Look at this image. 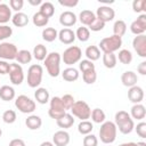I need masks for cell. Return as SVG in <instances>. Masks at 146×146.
<instances>
[{
  "label": "cell",
  "mask_w": 146,
  "mask_h": 146,
  "mask_svg": "<svg viewBox=\"0 0 146 146\" xmlns=\"http://www.w3.org/2000/svg\"><path fill=\"white\" fill-rule=\"evenodd\" d=\"M9 5H10V8L13 10H21L23 8V5H24V1L23 0H10L9 1Z\"/></svg>",
  "instance_id": "f907efd6"
},
{
  "label": "cell",
  "mask_w": 146,
  "mask_h": 146,
  "mask_svg": "<svg viewBox=\"0 0 146 146\" xmlns=\"http://www.w3.org/2000/svg\"><path fill=\"white\" fill-rule=\"evenodd\" d=\"M0 98L5 102L13 100L15 98V90L13 87L9 86H2L0 87Z\"/></svg>",
  "instance_id": "7402d4cb"
},
{
  "label": "cell",
  "mask_w": 146,
  "mask_h": 146,
  "mask_svg": "<svg viewBox=\"0 0 146 146\" xmlns=\"http://www.w3.org/2000/svg\"><path fill=\"white\" fill-rule=\"evenodd\" d=\"M41 2H42L41 0H29V3L32 5V6H38V5H40Z\"/></svg>",
  "instance_id": "9f6ffc18"
},
{
  "label": "cell",
  "mask_w": 146,
  "mask_h": 146,
  "mask_svg": "<svg viewBox=\"0 0 146 146\" xmlns=\"http://www.w3.org/2000/svg\"><path fill=\"white\" fill-rule=\"evenodd\" d=\"M10 64H8L6 60H0V74H8L9 73Z\"/></svg>",
  "instance_id": "816d5d0a"
},
{
  "label": "cell",
  "mask_w": 146,
  "mask_h": 146,
  "mask_svg": "<svg viewBox=\"0 0 146 146\" xmlns=\"http://www.w3.org/2000/svg\"><path fill=\"white\" fill-rule=\"evenodd\" d=\"M133 129H136V132H137V135H138L139 137L146 138V123H145V122L138 123L137 127L133 128Z\"/></svg>",
  "instance_id": "681fc988"
},
{
  "label": "cell",
  "mask_w": 146,
  "mask_h": 146,
  "mask_svg": "<svg viewBox=\"0 0 146 146\" xmlns=\"http://www.w3.org/2000/svg\"><path fill=\"white\" fill-rule=\"evenodd\" d=\"M145 6H146V0H135L132 2V9L136 13H141L145 10Z\"/></svg>",
  "instance_id": "c3c4849f"
},
{
  "label": "cell",
  "mask_w": 146,
  "mask_h": 146,
  "mask_svg": "<svg viewBox=\"0 0 146 146\" xmlns=\"http://www.w3.org/2000/svg\"><path fill=\"white\" fill-rule=\"evenodd\" d=\"M59 23L65 26V27H70V26H73L75 23H76V16L74 13L70 11V10H66V11H63L59 16Z\"/></svg>",
  "instance_id": "2e32d148"
},
{
  "label": "cell",
  "mask_w": 146,
  "mask_h": 146,
  "mask_svg": "<svg viewBox=\"0 0 146 146\" xmlns=\"http://www.w3.org/2000/svg\"><path fill=\"white\" fill-rule=\"evenodd\" d=\"M9 146H25V143L19 138H15L9 143Z\"/></svg>",
  "instance_id": "11a10c76"
},
{
  "label": "cell",
  "mask_w": 146,
  "mask_h": 146,
  "mask_svg": "<svg viewBox=\"0 0 146 146\" xmlns=\"http://www.w3.org/2000/svg\"><path fill=\"white\" fill-rule=\"evenodd\" d=\"M47 55H48L47 54V48L43 44L39 43V44H36L34 47V49H33V56H34V58L36 60H44L46 57H47Z\"/></svg>",
  "instance_id": "1f68e13d"
},
{
  "label": "cell",
  "mask_w": 146,
  "mask_h": 146,
  "mask_svg": "<svg viewBox=\"0 0 146 146\" xmlns=\"http://www.w3.org/2000/svg\"><path fill=\"white\" fill-rule=\"evenodd\" d=\"M13 34V29L8 25H0V41L9 38Z\"/></svg>",
  "instance_id": "ee69618b"
},
{
  "label": "cell",
  "mask_w": 146,
  "mask_h": 146,
  "mask_svg": "<svg viewBox=\"0 0 146 146\" xmlns=\"http://www.w3.org/2000/svg\"><path fill=\"white\" fill-rule=\"evenodd\" d=\"M11 18V9L6 3H0V24L9 22Z\"/></svg>",
  "instance_id": "4316f807"
},
{
  "label": "cell",
  "mask_w": 146,
  "mask_h": 146,
  "mask_svg": "<svg viewBox=\"0 0 146 146\" xmlns=\"http://www.w3.org/2000/svg\"><path fill=\"white\" fill-rule=\"evenodd\" d=\"M9 78H10V82L13 84H21L23 81H24V72H23V68L21 65L16 64V63H13L10 64V67H9Z\"/></svg>",
  "instance_id": "8fae6325"
},
{
  "label": "cell",
  "mask_w": 146,
  "mask_h": 146,
  "mask_svg": "<svg viewBox=\"0 0 146 146\" xmlns=\"http://www.w3.org/2000/svg\"><path fill=\"white\" fill-rule=\"evenodd\" d=\"M84 54H86L88 60H91V62L97 60L100 57V50H99V48L97 46H89V47H87Z\"/></svg>",
  "instance_id": "f546056e"
},
{
  "label": "cell",
  "mask_w": 146,
  "mask_h": 146,
  "mask_svg": "<svg viewBox=\"0 0 146 146\" xmlns=\"http://www.w3.org/2000/svg\"><path fill=\"white\" fill-rule=\"evenodd\" d=\"M128 98L133 104H140V102L144 99V90L138 86H133L129 88Z\"/></svg>",
  "instance_id": "9a60e30c"
},
{
  "label": "cell",
  "mask_w": 146,
  "mask_h": 146,
  "mask_svg": "<svg viewBox=\"0 0 146 146\" xmlns=\"http://www.w3.org/2000/svg\"><path fill=\"white\" fill-rule=\"evenodd\" d=\"M79 67H80V71H82V73H83V72H87L90 70H95V64L91 60L82 59L79 64Z\"/></svg>",
  "instance_id": "f6af8a7d"
},
{
  "label": "cell",
  "mask_w": 146,
  "mask_h": 146,
  "mask_svg": "<svg viewBox=\"0 0 146 146\" xmlns=\"http://www.w3.org/2000/svg\"><path fill=\"white\" fill-rule=\"evenodd\" d=\"M94 129V125L90 121L88 120H84V121H81L78 125V131L81 133V135H89Z\"/></svg>",
  "instance_id": "8d00e7d4"
},
{
  "label": "cell",
  "mask_w": 146,
  "mask_h": 146,
  "mask_svg": "<svg viewBox=\"0 0 146 146\" xmlns=\"http://www.w3.org/2000/svg\"><path fill=\"white\" fill-rule=\"evenodd\" d=\"M52 141L56 146H66L70 143V135L64 130H59L54 133Z\"/></svg>",
  "instance_id": "ac0fdd59"
},
{
  "label": "cell",
  "mask_w": 146,
  "mask_h": 146,
  "mask_svg": "<svg viewBox=\"0 0 146 146\" xmlns=\"http://www.w3.org/2000/svg\"><path fill=\"white\" fill-rule=\"evenodd\" d=\"M62 76L65 81L67 82H73V81H76L79 79V72L76 68L74 67H67L63 71L62 73Z\"/></svg>",
  "instance_id": "d4e9b609"
},
{
  "label": "cell",
  "mask_w": 146,
  "mask_h": 146,
  "mask_svg": "<svg viewBox=\"0 0 146 146\" xmlns=\"http://www.w3.org/2000/svg\"><path fill=\"white\" fill-rule=\"evenodd\" d=\"M42 66L39 64H33L27 70V84L31 88H36L42 81Z\"/></svg>",
  "instance_id": "5b68a950"
},
{
  "label": "cell",
  "mask_w": 146,
  "mask_h": 146,
  "mask_svg": "<svg viewBox=\"0 0 146 146\" xmlns=\"http://www.w3.org/2000/svg\"><path fill=\"white\" fill-rule=\"evenodd\" d=\"M58 39L64 44H71L75 40V33L71 29L65 27L58 32Z\"/></svg>",
  "instance_id": "e0dca14e"
},
{
  "label": "cell",
  "mask_w": 146,
  "mask_h": 146,
  "mask_svg": "<svg viewBox=\"0 0 146 146\" xmlns=\"http://www.w3.org/2000/svg\"><path fill=\"white\" fill-rule=\"evenodd\" d=\"M66 113V110L64 108V105L62 103L60 97H52L50 100V108L48 111V114L51 119L58 120Z\"/></svg>",
  "instance_id": "9c48e42d"
},
{
  "label": "cell",
  "mask_w": 146,
  "mask_h": 146,
  "mask_svg": "<svg viewBox=\"0 0 146 146\" xmlns=\"http://www.w3.org/2000/svg\"><path fill=\"white\" fill-rule=\"evenodd\" d=\"M25 124L30 130H38L42 125V120L38 115H30L25 120Z\"/></svg>",
  "instance_id": "ffe728a7"
},
{
  "label": "cell",
  "mask_w": 146,
  "mask_h": 146,
  "mask_svg": "<svg viewBox=\"0 0 146 146\" xmlns=\"http://www.w3.org/2000/svg\"><path fill=\"white\" fill-rule=\"evenodd\" d=\"M115 16V11L114 9H112L108 6H100L99 8H97L96 11V17L99 18L100 21H103L104 23L106 22H111Z\"/></svg>",
  "instance_id": "5bb4252c"
},
{
  "label": "cell",
  "mask_w": 146,
  "mask_h": 146,
  "mask_svg": "<svg viewBox=\"0 0 146 146\" xmlns=\"http://www.w3.org/2000/svg\"><path fill=\"white\" fill-rule=\"evenodd\" d=\"M82 56V51L79 47L76 46H71L68 47L62 55V59L64 62V64L66 65H73L75 63H78L81 59Z\"/></svg>",
  "instance_id": "52a82bcc"
},
{
  "label": "cell",
  "mask_w": 146,
  "mask_h": 146,
  "mask_svg": "<svg viewBox=\"0 0 146 146\" xmlns=\"http://www.w3.org/2000/svg\"><path fill=\"white\" fill-rule=\"evenodd\" d=\"M1 135H2V130L0 129V137H1Z\"/></svg>",
  "instance_id": "94428289"
},
{
  "label": "cell",
  "mask_w": 146,
  "mask_h": 146,
  "mask_svg": "<svg viewBox=\"0 0 146 146\" xmlns=\"http://www.w3.org/2000/svg\"><path fill=\"white\" fill-rule=\"evenodd\" d=\"M19 64H27L32 60V54L29 51V50H19L16 55V58H15Z\"/></svg>",
  "instance_id": "d6a6232c"
},
{
  "label": "cell",
  "mask_w": 146,
  "mask_h": 146,
  "mask_svg": "<svg viewBox=\"0 0 146 146\" xmlns=\"http://www.w3.org/2000/svg\"><path fill=\"white\" fill-rule=\"evenodd\" d=\"M137 146H146V144L144 141H139V143H137Z\"/></svg>",
  "instance_id": "91938a15"
},
{
  "label": "cell",
  "mask_w": 146,
  "mask_h": 146,
  "mask_svg": "<svg viewBox=\"0 0 146 146\" xmlns=\"http://www.w3.org/2000/svg\"><path fill=\"white\" fill-rule=\"evenodd\" d=\"M40 146H54V144H52V143H50V141H43Z\"/></svg>",
  "instance_id": "680465c9"
},
{
  "label": "cell",
  "mask_w": 146,
  "mask_h": 146,
  "mask_svg": "<svg viewBox=\"0 0 146 146\" xmlns=\"http://www.w3.org/2000/svg\"><path fill=\"white\" fill-rule=\"evenodd\" d=\"M114 123H115L116 128H119L120 132L123 135L130 133L135 128L133 120L131 119L130 114L125 111H119L115 114V122Z\"/></svg>",
  "instance_id": "6da1fadb"
},
{
  "label": "cell",
  "mask_w": 146,
  "mask_h": 146,
  "mask_svg": "<svg viewBox=\"0 0 146 146\" xmlns=\"http://www.w3.org/2000/svg\"><path fill=\"white\" fill-rule=\"evenodd\" d=\"M35 100L40 104H47L49 100V92L46 88H38L36 91L34 92Z\"/></svg>",
  "instance_id": "83f0119b"
},
{
  "label": "cell",
  "mask_w": 146,
  "mask_h": 146,
  "mask_svg": "<svg viewBox=\"0 0 146 146\" xmlns=\"http://www.w3.org/2000/svg\"><path fill=\"white\" fill-rule=\"evenodd\" d=\"M44 65L50 76L52 78L58 76L60 72V55L56 51L48 54L44 59Z\"/></svg>",
  "instance_id": "3957f363"
},
{
  "label": "cell",
  "mask_w": 146,
  "mask_h": 146,
  "mask_svg": "<svg viewBox=\"0 0 146 146\" xmlns=\"http://www.w3.org/2000/svg\"><path fill=\"white\" fill-rule=\"evenodd\" d=\"M15 106L17 107V110L19 112L25 113V114L32 113L35 110V103H34V100H32L30 97H27L25 95H21V96H18L16 98Z\"/></svg>",
  "instance_id": "ba28073f"
},
{
  "label": "cell",
  "mask_w": 146,
  "mask_h": 146,
  "mask_svg": "<svg viewBox=\"0 0 146 146\" xmlns=\"http://www.w3.org/2000/svg\"><path fill=\"white\" fill-rule=\"evenodd\" d=\"M119 60L124 64V65H128L132 62V54L130 50L128 49H122L119 51Z\"/></svg>",
  "instance_id": "ab89813d"
},
{
  "label": "cell",
  "mask_w": 146,
  "mask_h": 146,
  "mask_svg": "<svg viewBox=\"0 0 146 146\" xmlns=\"http://www.w3.org/2000/svg\"><path fill=\"white\" fill-rule=\"evenodd\" d=\"M121 81H122V84L125 86V87H133L137 84V81H138V76L135 72L132 71H125L122 75H121Z\"/></svg>",
  "instance_id": "d6986e66"
},
{
  "label": "cell",
  "mask_w": 146,
  "mask_h": 146,
  "mask_svg": "<svg viewBox=\"0 0 146 146\" xmlns=\"http://www.w3.org/2000/svg\"><path fill=\"white\" fill-rule=\"evenodd\" d=\"M90 116H91V120H92L95 123H103V122H105V119H106V115H105L104 111L100 110V108H95V110H92Z\"/></svg>",
  "instance_id": "d590c367"
},
{
  "label": "cell",
  "mask_w": 146,
  "mask_h": 146,
  "mask_svg": "<svg viewBox=\"0 0 146 146\" xmlns=\"http://www.w3.org/2000/svg\"><path fill=\"white\" fill-rule=\"evenodd\" d=\"M32 21H33V24H34L35 26H38V27H42V26H46V25L48 24L49 18L46 17V16H44L43 14H41L40 11H38V13H35V14L33 15Z\"/></svg>",
  "instance_id": "836d02e7"
},
{
  "label": "cell",
  "mask_w": 146,
  "mask_h": 146,
  "mask_svg": "<svg viewBox=\"0 0 146 146\" xmlns=\"http://www.w3.org/2000/svg\"><path fill=\"white\" fill-rule=\"evenodd\" d=\"M130 31L136 35H140V34L145 33V31H146V14H141L136 21H133L131 23Z\"/></svg>",
  "instance_id": "7c38bea8"
},
{
  "label": "cell",
  "mask_w": 146,
  "mask_h": 146,
  "mask_svg": "<svg viewBox=\"0 0 146 146\" xmlns=\"http://www.w3.org/2000/svg\"><path fill=\"white\" fill-rule=\"evenodd\" d=\"M16 113H15V111H13V110H7V111H5L3 112V114H2V120H3V122L5 123H8V124H11V123H14L15 121H16Z\"/></svg>",
  "instance_id": "b9f144b4"
},
{
  "label": "cell",
  "mask_w": 146,
  "mask_h": 146,
  "mask_svg": "<svg viewBox=\"0 0 146 146\" xmlns=\"http://www.w3.org/2000/svg\"><path fill=\"white\" fill-rule=\"evenodd\" d=\"M103 64L107 68H113L116 66V56L114 52H104L103 55Z\"/></svg>",
  "instance_id": "4dcf8cb0"
},
{
  "label": "cell",
  "mask_w": 146,
  "mask_h": 146,
  "mask_svg": "<svg viewBox=\"0 0 146 146\" xmlns=\"http://www.w3.org/2000/svg\"><path fill=\"white\" fill-rule=\"evenodd\" d=\"M59 2V5H62V6H64V7H74V6H76L78 5V0H59L58 1Z\"/></svg>",
  "instance_id": "f5cc1de1"
},
{
  "label": "cell",
  "mask_w": 146,
  "mask_h": 146,
  "mask_svg": "<svg viewBox=\"0 0 146 146\" xmlns=\"http://www.w3.org/2000/svg\"><path fill=\"white\" fill-rule=\"evenodd\" d=\"M11 22H13V24H14L15 26H17V27H23V26H25V25L29 24V17H27V15L24 14V13H16V14L13 16V18H11Z\"/></svg>",
  "instance_id": "cb8c5ba5"
},
{
  "label": "cell",
  "mask_w": 146,
  "mask_h": 146,
  "mask_svg": "<svg viewBox=\"0 0 146 146\" xmlns=\"http://www.w3.org/2000/svg\"><path fill=\"white\" fill-rule=\"evenodd\" d=\"M82 78H83V81H84L87 84H92V83H95L96 80H97V73H96L95 70H90V71L83 72Z\"/></svg>",
  "instance_id": "60d3db41"
},
{
  "label": "cell",
  "mask_w": 146,
  "mask_h": 146,
  "mask_svg": "<svg viewBox=\"0 0 146 146\" xmlns=\"http://www.w3.org/2000/svg\"><path fill=\"white\" fill-rule=\"evenodd\" d=\"M71 112H72V114L74 116H76L81 121H84V120L89 119L90 114H91V110H90L89 105L83 100L75 102L73 104V106L71 107Z\"/></svg>",
  "instance_id": "8992f818"
},
{
  "label": "cell",
  "mask_w": 146,
  "mask_h": 146,
  "mask_svg": "<svg viewBox=\"0 0 146 146\" xmlns=\"http://www.w3.org/2000/svg\"><path fill=\"white\" fill-rule=\"evenodd\" d=\"M116 125L112 121H105L99 129V137L104 144H112L116 138Z\"/></svg>",
  "instance_id": "7a4b0ae2"
},
{
  "label": "cell",
  "mask_w": 146,
  "mask_h": 146,
  "mask_svg": "<svg viewBox=\"0 0 146 146\" xmlns=\"http://www.w3.org/2000/svg\"><path fill=\"white\" fill-rule=\"evenodd\" d=\"M98 139L95 135H86L83 138V146H97Z\"/></svg>",
  "instance_id": "7dc6e473"
},
{
  "label": "cell",
  "mask_w": 146,
  "mask_h": 146,
  "mask_svg": "<svg viewBox=\"0 0 146 146\" xmlns=\"http://www.w3.org/2000/svg\"><path fill=\"white\" fill-rule=\"evenodd\" d=\"M119 146H137V143H123Z\"/></svg>",
  "instance_id": "6f0895ef"
},
{
  "label": "cell",
  "mask_w": 146,
  "mask_h": 146,
  "mask_svg": "<svg viewBox=\"0 0 146 146\" xmlns=\"http://www.w3.org/2000/svg\"><path fill=\"white\" fill-rule=\"evenodd\" d=\"M56 123L59 128H63V129H68L73 125L74 123V119H73V115L72 114H68V113H65L62 117H59L58 120H56Z\"/></svg>",
  "instance_id": "44dd1931"
},
{
  "label": "cell",
  "mask_w": 146,
  "mask_h": 146,
  "mask_svg": "<svg viewBox=\"0 0 146 146\" xmlns=\"http://www.w3.org/2000/svg\"><path fill=\"white\" fill-rule=\"evenodd\" d=\"M125 31H127V24H125L123 21L119 19V21H116V22L114 23V25H113V32H114V35L121 38L122 35H124Z\"/></svg>",
  "instance_id": "e575fe53"
},
{
  "label": "cell",
  "mask_w": 146,
  "mask_h": 146,
  "mask_svg": "<svg viewBox=\"0 0 146 146\" xmlns=\"http://www.w3.org/2000/svg\"><path fill=\"white\" fill-rule=\"evenodd\" d=\"M75 38H78L81 42H86L89 40L90 38V32H89V29L88 27H84V26H81L76 30L75 32Z\"/></svg>",
  "instance_id": "f35d334b"
},
{
  "label": "cell",
  "mask_w": 146,
  "mask_h": 146,
  "mask_svg": "<svg viewBox=\"0 0 146 146\" xmlns=\"http://www.w3.org/2000/svg\"><path fill=\"white\" fill-rule=\"evenodd\" d=\"M18 50L14 43L10 42H2L0 43V58L5 60H13L16 58Z\"/></svg>",
  "instance_id": "30bf717a"
},
{
  "label": "cell",
  "mask_w": 146,
  "mask_h": 146,
  "mask_svg": "<svg viewBox=\"0 0 146 146\" xmlns=\"http://www.w3.org/2000/svg\"><path fill=\"white\" fill-rule=\"evenodd\" d=\"M137 71H138V73H140L141 75H146V62H145V60L141 62V63L138 65Z\"/></svg>",
  "instance_id": "db71d44e"
},
{
  "label": "cell",
  "mask_w": 146,
  "mask_h": 146,
  "mask_svg": "<svg viewBox=\"0 0 146 146\" xmlns=\"http://www.w3.org/2000/svg\"><path fill=\"white\" fill-rule=\"evenodd\" d=\"M40 13L43 14L46 17L50 18L55 13V7H54V5L51 2H43V3H41Z\"/></svg>",
  "instance_id": "74e56055"
},
{
  "label": "cell",
  "mask_w": 146,
  "mask_h": 146,
  "mask_svg": "<svg viewBox=\"0 0 146 146\" xmlns=\"http://www.w3.org/2000/svg\"><path fill=\"white\" fill-rule=\"evenodd\" d=\"M121 46H122V39L114 34L102 39L99 42V48L104 52H114V51L119 50L121 48Z\"/></svg>",
  "instance_id": "277c9868"
},
{
  "label": "cell",
  "mask_w": 146,
  "mask_h": 146,
  "mask_svg": "<svg viewBox=\"0 0 146 146\" xmlns=\"http://www.w3.org/2000/svg\"><path fill=\"white\" fill-rule=\"evenodd\" d=\"M132 47L140 57L145 58L146 57V35L145 34L136 35L135 39L132 40Z\"/></svg>",
  "instance_id": "4fadbf2b"
},
{
  "label": "cell",
  "mask_w": 146,
  "mask_h": 146,
  "mask_svg": "<svg viewBox=\"0 0 146 146\" xmlns=\"http://www.w3.org/2000/svg\"><path fill=\"white\" fill-rule=\"evenodd\" d=\"M95 18H96L95 13H92L91 10H88V9L82 10V11L80 13V15H79L80 22H81L83 25H88V26L95 21Z\"/></svg>",
  "instance_id": "603a6c76"
},
{
  "label": "cell",
  "mask_w": 146,
  "mask_h": 146,
  "mask_svg": "<svg viewBox=\"0 0 146 146\" xmlns=\"http://www.w3.org/2000/svg\"><path fill=\"white\" fill-rule=\"evenodd\" d=\"M105 27V23L103 21H100L99 18H95V21L89 25V29L94 32H98V31H102L103 29Z\"/></svg>",
  "instance_id": "bcb514c9"
},
{
  "label": "cell",
  "mask_w": 146,
  "mask_h": 146,
  "mask_svg": "<svg viewBox=\"0 0 146 146\" xmlns=\"http://www.w3.org/2000/svg\"><path fill=\"white\" fill-rule=\"evenodd\" d=\"M60 99H62V103H63V105H64V108H65V110H71V107H72V106H73V104L75 103L74 97H73L72 95H70V94L64 95L63 97H60Z\"/></svg>",
  "instance_id": "7bdbcfd3"
},
{
  "label": "cell",
  "mask_w": 146,
  "mask_h": 146,
  "mask_svg": "<svg viewBox=\"0 0 146 146\" xmlns=\"http://www.w3.org/2000/svg\"><path fill=\"white\" fill-rule=\"evenodd\" d=\"M58 38V32L54 27H46L42 31V39L47 42H52Z\"/></svg>",
  "instance_id": "f1b7e54d"
},
{
  "label": "cell",
  "mask_w": 146,
  "mask_h": 146,
  "mask_svg": "<svg viewBox=\"0 0 146 146\" xmlns=\"http://www.w3.org/2000/svg\"><path fill=\"white\" fill-rule=\"evenodd\" d=\"M146 115V110H145V106L141 105V104H135L132 107H131V116L133 119H137V120H143Z\"/></svg>",
  "instance_id": "484cf974"
}]
</instances>
